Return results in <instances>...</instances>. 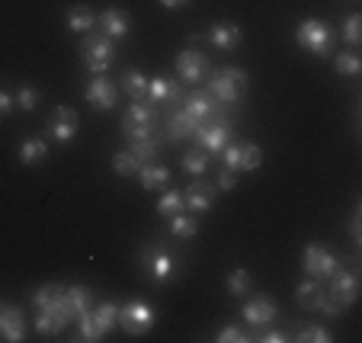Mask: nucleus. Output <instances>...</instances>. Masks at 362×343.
<instances>
[{
	"label": "nucleus",
	"instance_id": "nucleus-1",
	"mask_svg": "<svg viewBox=\"0 0 362 343\" xmlns=\"http://www.w3.org/2000/svg\"><path fill=\"white\" fill-rule=\"evenodd\" d=\"M154 122H158L154 106L144 103V100H135V103L125 110V116H122V135L129 138V141H144V138H154Z\"/></svg>",
	"mask_w": 362,
	"mask_h": 343
},
{
	"label": "nucleus",
	"instance_id": "nucleus-2",
	"mask_svg": "<svg viewBox=\"0 0 362 343\" xmlns=\"http://www.w3.org/2000/svg\"><path fill=\"white\" fill-rule=\"evenodd\" d=\"M158 321V311L151 308L144 298H132V302L119 305V327L129 337H144Z\"/></svg>",
	"mask_w": 362,
	"mask_h": 343
},
{
	"label": "nucleus",
	"instance_id": "nucleus-3",
	"mask_svg": "<svg viewBox=\"0 0 362 343\" xmlns=\"http://www.w3.org/2000/svg\"><path fill=\"white\" fill-rule=\"evenodd\" d=\"M295 42L305 48L308 55L324 58L330 52L334 33H330V26L324 20H305V23H298V29H295Z\"/></svg>",
	"mask_w": 362,
	"mask_h": 343
},
{
	"label": "nucleus",
	"instance_id": "nucleus-4",
	"mask_svg": "<svg viewBox=\"0 0 362 343\" xmlns=\"http://www.w3.org/2000/svg\"><path fill=\"white\" fill-rule=\"evenodd\" d=\"M141 269L151 276V279L158 282V286H164V282L173 279V273H177V260H173V254L164 248V244H148V248L141 250Z\"/></svg>",
	"mask_w": 362,
	"mask_h": 343
},
{
	"label": "nucleus",
	"instance_id": "nucleus-5",
	"mask_svg": "<svg viewBox=\"0 0 362 343\" xmlns=\"http://www.w3.org/2000/svg\"><path fill=\"white\" fill-rule=\"evenodd\" d=\"M209 93L218 103H238L240 96L247 93V74L240 68H221L218 74L209 81Z\"/></svg>",
	"mask_w": 362,
	"mask_h": 343
},
{
	"label": "nucleus",
	"instance_id": "nucleus-6",
	"mask_svg": "<svg viewBox=\"0 0 362 343\" xmlns=\"http://www.w3.org/2000/svg\"><path fill=\"white\" fill-rule=\"evenodd\" d=\"M199 141V148L209 154H218L221 148L228 144V138H231V119L228 116H218L215 112L212 119H205V122H199L196 135H192Z\"/></svg>",
	"mask_w": 362,
	"mask_h": 343
},
{
	"label": "nucleus",
	"instance_id": "nucleus-7",
	"mask_svg": "<svg viewBox=\"0 0 362 343\" xmlns=\"http://www.w3.org/2000/svg\"><path fill=\"white\" fill-rule=\"evenodd\" d=\"M83 52V64H87L93 74H103V71L112 68V58H116V48H112V39L110 35H87L81 45Z\"/></svg>",
	"mask_w": 362,
	"mask_h": 343
},
{
	"label": "nucleus",
	"instance_id": "nucleus-8",
	"mask_svg": "<svg viewBox=\"0 0 362 343\" xmlns=\"http://www.w3.org/2000/svg\"><path fill=\"white\" fill-rule=\"evenodd\" d=\"M337 267H340V260L327 248H321V244H308L305 248V269L311 279H330L337 273Z\"/></svg>",
	"mask_w": 362,
	"mask_h": 343
},
{
	"label": "nucleus",
	"instance_id": "nucleus-9",
	"mask_svg": "<svg viewBox=\"0 0 362 343\" xmlns=\"http://www.w3.org/2000/svg\"><path fill=\"white\" fill-rule=\"evenodd\" d=\"M327 282H330V296H334L343 308H349V305L359 298V276H356L353 269H340V267H337V273L330 276Z\"/></svg>",
	"mask_w": 362,
	"mask_h": 343
},
{
	"label": "nucleus",
	"instance_id": "nucleus-10",
	"mask_svg": "<svg viewBox=\"0 0 362 343\" xmlns=\"http://www.w3.org/2000/svg\"><path fill=\"white\" fill-rule=\"evenodd\" d=\"M183 100V87L170 77L158 74V77H148V90H144V103H177Z\"/></svg>",
	"mask_w": 362,
	"mask_h": 343
},
{
	"label": "nucleus",
	"instance_id": "nucleus-11",
	"mask_svg": "<svg viewBox=\"0 0 362 343\" xmlns=\"http://www.w3.org/2000/svg\"><path fill=\"white\" fill-rule=\"evenodd\" d=\"M77 129H81V122H77V112L71 110V106H58V110L48 116V135L62 144H68L71 138L77 135Z\"/></svg>",
	"mask_w": 362,
	"mask_h": 343
},
{
	"label": "nucleus",
	"instance_id": "nucleus-12",
	"mask_svg": "<svg viewBox=\"0 0 362 343\" xmlns=\"http://www.w3.org/2000/svg\"><path fill=\"white\" fill-rule=\"evenodd\" d=\"M177 74L183 77L186 83H199L209 74V62H205V55L196 52V48H183L177 55Z\"/></svg>",
	"mask_w": 362,
	"mask_h": 343
},
{
	"label": "nucleus",
	"instance_id": "nucleus-13",
	"mask_svg": "<svg viewBox=\"0 0 362 343\" xmlns=\"http://www.w3.org/2000/svg\"><path fill=\"white\" fill-rule=\"evenodd\" d=\"M276 298H269V296H253L250 302L240 308V315H244V321L250 324V327H267L269 321L276 318Z\"/></svg>",
	"mask_w": 362,
	"mask_h": 343
},
{
	"label": "nucleus",
	"instance_id": "nucleus-14",
	"mask_svg": "<svg viewBox=\"0 0 362 343\" xmlns=\"http://www.w3.org/2000/svg\"><path fill=\"white\" fill-rule=\"evenodd\" d=\"M116 96H119V90L110 77H93V81L87 83V103L100 112L112 110V106H116Z\"/></svg>",
	"mask_w": 362,
	"mask_h": 343
},
{
	"label": "nucleus",
	"instance_id": "nucleus-15",
	"mask_svg": "<svg viewBox=\"0 0 362 343\" xmlns=\"http://www.w3.org/2000/svg\"><path fill=\"white\" fill-rule=\"evenodd\" d=\"M26 337V318L13 305H0V340L20 343Z\"/></svg>",
	"mask_w": 362,
	"mask_h": 343
},
{
	"label": "nucleus",
	"instance_id": "nucleus-16",
	"mask_svg": "<svg viewBox=\"0 0 362 343\" xmlns=\"http://www.w3.org/2000/svg\"><path fill=\"white\" fill-rule=\"evenodd\" d=\"M183 110L189 112L196 122H205V119H212L215 112H218V100H215L209 90H196V93H189L183 100Z\"/></svg>",
	"mask_w": 362,
	"mask_h": 343
},
{
	"label": "nucleus",
	"instance_id": "nucleus-17",
	"mask_svg": "<svg viewBox=\"0 0 362 343\" xmlns=\"http://www.w3.org/2000/svg\"><path fill=\"white\" fill-rule=\"evenodd\" d=\"M183 202H186V209H192V212H209V209L215 206V186L205 183V180H196V183L186 186Z\"/></svg>",
	"mask_w": 362,
	"mask_h": 343
},
{
	"label": "nucleus",
	"instance_id": "nucleus-18",
	"mask_svg": "<svg viewBox=\"0 0 362 343\" xmlns=\"http://www.w3.org/2000/svg\"><path fill=\"white\" fill-rule=\"evenodd\" d=\"M209 42H212L218 52H234V48L244 42V33H240L238 23H215L212 33H209Z\"/></svg>",
	"mask_w": 362,
	"mask_h": 343
},
{
	"label": "nucleus",
	"instance_id": "nucleus-19",
	"mask_svg": "<svg viewBox=\"0 0 362 343\" xmlns=\"http://www.w3.org/2000/svg\"><path fill=\"white\" fill-rule=\"evenodd\" d=\"M100 26H103V35H110V39H125V35L132 33V20H129V13H125V10H119V7L103 10Z\"/></svg>",
	"mask_w": 362,
	"mask_h": 343
},
{
	"label": "nucleus",
	"instance_id": "nucleus-20",
	"mask_svg": "<svg viewBox=\"0 0 362 343\" xmlns=\"http://www.w3.org/2000/svg\"><path fill=\"white\" fill-rule=\"evenodd\" d=\"M138 180H141L144 190H167V183H170V170H167L164 164H141L138 167Z\"/></svg>",
	"mask_w": 362,
	"mask_h": 343
},
{
	"label": "nucleus",
	"instance_id": "nucleus-21",
	"mask_svg": "<svg viewBox=\"0 0 362 343\" xmlns=\"http://www.w3.org/2000/svg\"><path fill=\"white\" fill-rule=\"evenodd\" d=\"M196 129H199V122L186 110L183 112H173L170 122H167V138H170V141H183V138L196 135Z\"/></svg>",
	"mask_w": 362,
	"mask_h": 343
},
{
	"label": "nucleus",
	"instance_id": "nucleus-22",
	"mask_svg": "<svg viewBox=\"0 0 362 343\" xmlns=\"http://www.w3.org/2000/svg\"><path fill=\"white\" fill-rule=\"evenodd\" d=\"M90 315H93V321H96V330L106 337L119 324V305L116 302H103V305H96V308H90Z\"/></svg>",
	"mask_w": 362,
	"mask_h": 343
},
{
	"label": "nucleus",
	"instance_id": "nucleus-23",
	"mask_svg": "<svg viewBox=\"0 0 362 343\" xmlns=\"http://www.w3.org/2000/svg\"><path fill=\"white\" fill-rule=\"evenodd\" d=\"M64 298V286L62 282H45V286H39L33 292V308H52V305H58Z\"/></svg>",
	"mask_w": 362,
	"mask_h": 343
},
{
	"label": "nucleus",
	"instance_id": "nucleus-24",
	"mask_svg": "<svg viewBox=\"0 0 362 343\" xmlns=\"http://www.w3.org/2000/svg\"><path fill=\"white\" fill-rule=\"evenodd\" d=\"M45 158H48V141H42V138H26V141L20 144V164L35 167Z\"/></svg>",
	"mask_w": 362,
	"mask_h": 343
},
{
	"label": "nucleus",
	"instance_id": "nucleus-25",
	"mask_svg": "<svg viewBox=\"0 0 362 343\" xmlns=\"http://www.w3.org/2000/svg\"><path fill=\"white\" fill-rule=\"evenodd\" d=\"M96 26V13L90 7H71L68 10V29L71 33H90V29Z\"/></svg>",
	"mask_w": 362,
	"mask_h": 343
},
{
	"label": "nucleus",
	"instance_id": "nucleus-26",
	"mask_svg": "<svg viewBox=\"0 0 362 343\" xmlns=\"http://www.w3.org/2000/svg\"><path fill=\"white\" fill-rule=\"evenodd\" d=\"M295 302H298L301 308L317 311V302H321V286H317V282H311V279L298 282V286H295Z\"/></svg>",
	"mask_w": 362,
	"mask_h": 343
},
{
	"label": "nucleus",
	"instance_id": "nucleus-27",
	"mask_svg": "<svg viewBox=\"0 0 362 343\" xmlns=\"http://www.w3.org/2000/svg\"><path fill=\"white\" fill-rule=\"evenodd\" d=\"M209 161H212V154L209 151H202V148H196V151H189V154H183V170L189 173V177H202L205 170H209Z\"/></svg>",
	"mask_w": 362,
	"mask_h": 343
},
{
	"label": "nucleus",
	"instance_id": "nucleus-28",
	"mask_svg": "<svg viewBox=\"0 0 362 343\" xmlns=\"http://www.w3.org/2000/svg\"><path fill=\"white\" fill-rule=\"evenodd\" d=\"M334 71H337V74H343V77H356V74H362V62H359V55H356V52H337V58H334Z\"/></svg>",
	"mask_w": 362,
	"mask_h": 343
},
{
	"label": "nucleus",
	"instance_id": "nucleus-29",
	"mask_svg": "<svg viewBox=\"0 0 362 343\" xmlns=\"http://www.w3.org/2000/svg\"><path fill=\"white\" fill-rule=\"evenodd\" d=\"M186 209V202H183V190H167L164 196L158 199V215H177V212H183Z\"/></svg>",
	"mask_w": 362,
	"mask_h": 343
},
{
	"label": "nucleus",
	"instance_id": "nucleus-30",
	"mask_svg": "<svg viewBox=\"0 0 362 343\" xmlns=\"http://www.w3.org/2000/svg\"><path fill=\"white\" fill-rule=\"evenodd\" d=\"M122 87L132 100H144V90H148V77L141 71H125L122 74Z\"/></svg>",
	"mask_w": 362,
	"mask_h": 343
},
{
	"label": "nucleus",
	"instance_id": "nucleus-31",
	"mask_svg": "<svg viewBox=\"0 0 362 343\" xmlns=\"http://www.w3.org/2000/svg\"><path fill=\"white\" fill-rule=\"evenodd\" d=\"M170 231L177 234V238H196V231H199V221L192 219V215L177 212V215H170Z\"/></svg>",
	"mask_w": 362,
	"mask_h": 343
},
{
	"label": "nucleus",
	"instance_id": "nucleus-32",
	"mask_svg": "<svg viewBox=\"0 0 362 343\" xmlns=\"http://www.w3.org/2000/svg\"><path fill=\"white\" fill-rule=\"evenodd\" d=\"M138 158L132 154V148L129 151H119V154H112V170L119 173V177H132V173H138Z\"/></svg>",
	"mask_w": 362,
	"mask_h": 343
},
{
	"label": "nucleus",
	"instance_id": "nucleus-33",
	"mask_svg": "<svg viewBox=\"0 0 362 343\" xmlns=\"http://www.w3.org/2000/svg\"><path fill=\"white\" fill-rule=\"evenodd\" d=\"M295 340H301V343H330V334H327V327H321V324H305V327H298Z\"/></svg>",
	"mask_w": 362,
	"mask_h": 343
},
{
	"label": "nucleus",
	"instance_id": "nucleus-34",
	"mask_svg": "<svg viewBox=\"0 0 362 343\" xmlns=\"http://www.w3.org/2000/svg\"><path fill=\"white\" fill-rule=\"evenodd\" d=\"M77 330H81V340H87V343H93V340H100V330H96V321H93V315H90V308L87 311H81V315H77Z\"/></svg>",
	"mask_w": 362,
	"mask_h": 343
},
{
	"label": "nucleus",
	"instance_id": "nucleus-35",
	"mask_svg": "<svg viewBox=\"0 0 362 343\" xmlns=\"http://www.w3.org/2000/svg\"><path fill=\"white\" fill-rule=\"evenodd\" d=\"M64 298L74 305L77 315L90 308V289H87V286H68V289H64Z\"/></svg>",
	"mask_w": 362,
	"mask_h": 343
},
{
	"label": "nucleus",
	"instance_id": "nucleus-36",
	"mask_svg": "<svg viewBox=\"0 0 362 343\" xmlns=\"http://www.w3.org/2000/svg\"><path fill=\"white\" fill-rule=\"evenodd\" d=\"M132 154L138 158V164H151L158 154V138H144V141H132Z\"/></svg>",
	"mask_w": 362,
	"mask_h": 343
},
{
	"label": "nucleus",
	"instance_id": "nucleus-37",
	"mask_svg": "<svg viewBox=\"0 0 362 343\" xmlns=\"http://www.w3.org/2000/svg\"><path fill=\"white\" fill-rule=\"evenodd\" d=\"M343 39H346L349 48H356L362 42V16L359 13L346 16V23H343Z\"/></svg>",
	"mask_w": 362,
	"mask_h": 343
},
{
	"label": "nucleus",
	"instance_id": "nucleus-38",
	"mask_svg": "<svg viewBox=\"0 0 362 343\" xmlns=\"http://www.w3.org/2000/svg\"><path fill=\"white\" fill-rule=\"evenodd\" d=\"M263 164V151L257 144H240V170H257Z\"/></svg>",
	"mask_w": 362,
	"mask_h": 343
},
{
	"label": "nucleus",
	"instance_id": "nucleus-39",
	"mask_svg": "<svg viewBox=\"0 0 362 343\" xmlns=\"http://www.w3.org/2000/svg\"><path fill=\"white\" fill-rule=\"evenodd\" d=\"M253 276L247 273V269H234V273H228V292L231 296H244L247 289H250Z\"/></svg>",
	"mask_w": 362,
	"mask_h": 343
},
{
	"label": "nucleus",
	"instance_id": "nucleus-40",
	"mask_svg": "<svg viewBox=\"0 0 362 343\" xmlns=\"http://www.w3.org/2000/svg\"><path fill=\"white\" fill-rule=\"evenodd\" d=\"M13 103H16V106H20V110H23V112H33V110H35V106H39V90H33V87H23V90H20V93H16V96H13Z\"/></svg>",
	"mask_w": 362,
	"mask_h": 343
},
{
	"label": "nucleus",
	"instance_id": "nucleus-41",
	"mask_svg": "<svg viewBox=\"0 0 362 343\" xmlns=\"http://www.w3.org/2000/svg\"><path fill=\"white\" fill-rule=\"evenodd\" d=\"M317 311H324V315H330V318H340L346 308H343V305L337 302V298L330 296V292H321V302H317Z\"/></svg>",
	"mask_w": 362,
	"mask_h": 343
},
{
	"label": "nucleus",
	"instance_id": "nucleus-42",
	"mask_svg": "<svg viewBox=\"0 0 362 343\" xmlns=\"http://www.w3.org/2000/svg\"><path fill=\"white\" fill-rule=\"evenodd\" d=\"M221 161H225V167H231V170H240V144H225L221 148Z\"/></svg>",
	"mask_w": 362,
	"mask_h": 343
},
{
	"label": "nucleus",
	"instance_id": "nucleus-43",
	"mask_svg": "<svg viewBox=\"0 0 362 343\" xmlns=\"http://www.w3.org/2000/svg\"><path fill=\"white\" fill-rule=\"evenodd\" d=\"M215 340L218 343H240V340H247V334H240V327H234V324H225Z\"/></svg>",
	"mask_w": 362,
	"mask_h": 343
},
{
	"label": "nucleus",
	"instance_id": "nucleus-44",
	"mask_svg": "<svg viewBox=\"0 0 362 343\" xmlns=\"http://www.w3.org/2000/svg\"><path fill=\"white\" fill-rule=\"evenodd\" d=\"M234 186H238V170L225 167V170L218 173V183H215V190H234Z\"/></svg>",
	"mask_w": 362,
	"mask_h": 343
},
{
	"label": "nucleus",
	"instance_id": "nucleus-45",
	"mask_svg": "<svg viewBox=\"0 0 362 343\" xmlns=\"http://www.w3.org/2000/svg\"><path fill=\"white\" fill-rule=\"evenodd\" d=\"M349 234H353V240H356V244H359V240H362V212H359V209H356V212H353V219H349Z\"/></svg>",
	"mask_w": 362,
	"mask_h": 343
},
{
	"label": "nucleus",
	"instance_id": "nucleus-46",
	"mask_svg": "<svg viewBox=\"0 0 362 343\" xmlns=\"http://www.w3.org/2000/svg\"><path fill=\"white\" fill-rule=\"evenodd\" d=\"M13 96H10L7 93V90H0V119H4V116H10V112H13Z\"/></svg>",
	"mask_w": 362,
	"mask_h": 343
},
{
	"label": "nucleus",
	"instance_id": "nucleus-47",
	"mask_svg": "<svg viewBox=\"0 0 362 343\" xmlns=\"http://www.w3.org/2000/svg\"><path fill=\"white\" fill-rule=\"evenodd\" d=\"M286 330H267V334H260L263 343H286Z\"/></svg>",
	"mask_w": 362,
	"mask_h": 343
},
{
	"label": "nucleus",
	"instance_id": "nucleus-48",
	"mask_svg": "<svg viewBox=\"0 0 362 343\" xmlns=\"http://www.w3.org/2000/svg\"><path fill=\"white\" fill-rule=\"evenodd\" d=\"M160 4H164V7H167V10H173V7H183L186 0H160Z\"/></svg>",
	"mask_w": 362,
	"mask_h": 343
}]
</instances>
